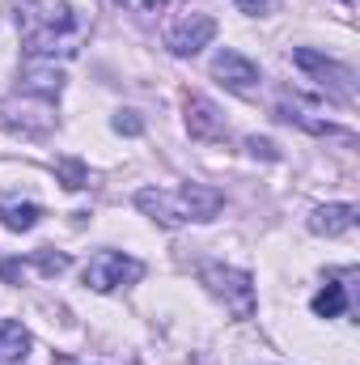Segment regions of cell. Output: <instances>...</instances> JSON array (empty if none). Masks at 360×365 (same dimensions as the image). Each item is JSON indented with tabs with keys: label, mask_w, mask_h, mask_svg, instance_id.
<instances>
[{
	"label": "cell",
	"mask_w": 360,
	"mask_h": 365,
	"mask_svg": "<svg viewBox=\"0 0 360 365\" xmlns=\"http://www.w3.org/2000/svg\"><path fill=\"white\" fill-rule=\"evenodd\" d=\"M250 153H255V158H268V162L280 158V153H275V145H271V140H259V136H250Z\"/></svg>",
	"instance_id": "16"
},
{
	"label": "cell",
	"mask_w": 360,
	"mask_h": 365,
	"mask_svg": "<svg viewBox=\"0 0 360 365\" xmlns=\"http://www.w3.org/2000/svg\"><path fill=\"white\" fill-rule=\"evenodd\" d=\"M352 225H356V204H327V208H314V217H309V230L327 234V238H339Z\"/></svg>",
	"instance_id": "9"
},
{
	"label": "cell",
	"mask_w": 360,
	"mask_h": 365,
	"mask_svg": "<svg viewBox=\"0 0 360 365\" xmlns=\"http://www.w3.org/2000/svg\"><path fill=\"white\" fill-rule=\"evenodd\" d=\"M144 276V264L123 255V251H97L90 264H85V284L93 293H115V289H127Z\"/></svg>",
	"instance_id": "3"
},
{
	"label": "cell",
	"mask_w": 360,
	"mask_h": 365,
	"mask_svg": "<svg viewBox=\"0 0 360 365\" xmlns=\"http://www.w3.org/2000/svg\"><path fill=\"white\" fill-rule=\"evenodd\" d=\"M199 280L208 284V293L233 314V319H250L255 314V284H250V276L238 272V268H221V264H208Z\"/></svg>",
	"instance_id": "2"
},
{
	"label": "cell",
	"mask_w": 360,
	"mask_h": 365,
	"mask_svg": "<svg viewBox=\"0 0 360 365\" xmlns=\"http://www.w3.org/2000/svg\"><path fill=\"white\" fill-rule=\"evenodd\" d=\"M212 77H221V86H229L233 93H250L259 86V64L255 60H246L242 51H216V60H212Z\"/></svg>",
	"instance_id": "6"
},
{
	"label": "cell",
	"mask_w": 360,
	"mask_h": 365,
	"mask_svg": "<svg viewBox=\"0 0 360 365\" xmlns=\"http://www.w3.org/2000/svg\"><path fill=\"white\" fill-rule=\"evenodd\" d=\"M275 115H280L284 123H297V128H305V132H318V136L327 132V136H344V140H352V132L335 128L331 119H322V110H318V106H309V102H301V98H280Z\"/></svg>",
	"instance_id": "7"
},
{
	"label": "cell",
	"mask_w": 360,
	"mask_h": 365,
	"mask_svg": "<svg viewBox=\"0 0 360 365\" xmlns=\"http://www.w3.org/2000/svg\"><path fill=\"white\" fill-rule=\"evenodd\" d=\"M238 9L250 17H263V13H271V0H238Z\"/></svg>",
	"instance_id": "17"
},
{
	"label": "cell",
	"mask_w": 360,
	"mask_h": 365,
	"mask_svg": "<svg viewBox=\"0 0 360 365\" xmlns=\"http://www.w3.org/2000/svg\"><path fill=\"white\" fill-rule=\"evenodd\" d=\"M115 132H132V136H136V132H140L136 110H119V115H115Z\"/></svg>",
	"instance_id": "15"
},
{
	"label": "cell",
	"mask_w": 360,
	"mask_h": 365,
	"mask_svg": "<svg viewBox=\"0 0 360 365\" xmlns=\"http://www.w3.org/2000/svg\"><path fill=\"white\" fill-rule=\"evenodd\" d=\"M38 217H43V208H38V204L0 200V221H4L9 230H34V225H38Z\"/></svg>",
	"instance_id": "12"
},
{
	"label": "cell",
	"mask_w": 360,
	"mask_h": 365,
	"mask_svg": "<svg viewBox=\"0 0 360 365\" xmlns=\"http://www.w3.org/2000/svg\"><path fill=\"white\" fill-rule=\"evenodd\" d=\"M26 86L34 93H60L64 90V73L55 68V60H30L26 64Z\"/></svg>",
	"instance_id": "11"
},
{
	"label": "cell",
	"mask_w": 360,
	"mask_h": 365,
	"mask_svg": "<svg viewBox=\"0 0 360 365\" xmlns=\"http://www.w3.org/2000/svg\"><path fill=\"white\" fill-rule=\"evenodd\" d=\"M30 353V336L21 331V323L0 319V365H21Z\"/></svg>",
	"instance_id": "10"
},
{
	"label": "cell",
	"mask_w": 360,
	"mask_h": 365,
	"mask_svg": "<svg viewBox=\"0 0 360 365\" xmlns=\"http://www.w3.org/2000/svg\"><path fill=\"white\" fill-rule=\"evenodd\" d=\"M221 191H212V187H199V182H182V187H144V191H136V208L144 212V217H153L157 225H166V230H179L186 221H212L216 212H221Z\"/></svg>",
	"instance_id": "1"
},
{
	"label": "cell",
	"mask_w": 360,
	"mask_h": 365,
	"mask_svg": "<svg viewBox=\"0 0 360 365\" xmlns=\"http://www.w3.org/2000/svg\"><path fill=\"white\" fill-rule=\"evenodd\" d=\"M115 9H123V13H132V17H157L170 0H110Z\"/></svg>",
	"instance_id": "14"
},
{
	"label": "cell",
	"mask_w": 360,
	"mask_h": 365,
	"mask_svg": "<svg viewBox=\"0 0 360 365\" xmlns=\"http://www.w3.org/2000/svg\"><path fill=\"white\" fill-rule=\"evenodd\" d=\"M212 38H216V21L208 13H182L179 21H170V30H166V47L174 56H195Z\"/></svg>",
	"instance_id": "5"
},
{
	"label": "cell",
	"mask_w": 360,
	"mask_h": 365,
	"mask_svg": "<svg viewBox=\"0 0 360 365\" xmlns=\"http://www.w3.org/2000/svg\"><path fill=\"white\" fill-rule=\"evenodd\" d=\"M186 132L195 140H221L225 136V119H221L216 102H208L203 93H191L186 98Z\"/></svg>",
	"instance_id": "8"
},
{
	"label": "cell",
	"mask_w": 360,
	"mask_h": 365,
	"mask_svg": "<svg viewBox=\"0 0 360 365\" xmlns=\"http://www.w3.org/2000/svg\"><path fill=\"white\" fill-rule=\"evenodd\" d=\"M292 64H297L301 73H309L314 81H322L335 98H344V102L356 98V77H352V68H344V64H335V60H327V56H318V51H309V47H297V51H292Z\"/></svg>",
	"instance_id": "4"
},
{
	"label": "cell",
	"mask_w": 360,
	"mask_h": 365,
	"mask_svg": "<svg viewBox=\"0 0 360 365\" xmlns=\"http://www.w3.org/2000/svg\"><path fill=\"white\" fill-rule=\"evenodd\" d=\"M344 310H348V284L331 280V284L314 297V314H318V319H339Z\"/></svg>",
	"instance_id": "13"
}]
</instances>
